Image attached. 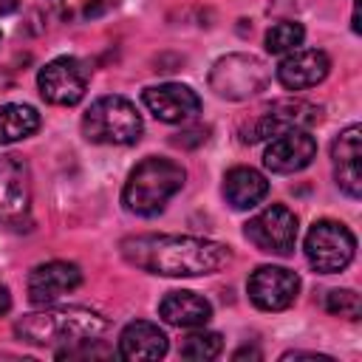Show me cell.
<instances>
[{
  "mask_svg": "<svg viewBox=\"0 0 362 362\" xmlns=\"http://www.w3.org/2000/svg\"><path fill=\"white\" fill-rule=\"evenodd\" d=\"M122 257L150 274L198 277L229 266L232 249L226 243L192 235H133L122 240Z\"/></svg>",
  "mask_w": 362,
  "mask_h": 362,
  "instance_id": "6da1fadb",
  "label": "cell"
},
{
  "mask_svg": "<svg viewBox=\"0 0 362 362\" xmlns=\"http://www.w3.org/2000/svg\"><path fill=\"white\" fill-rule=\"evenodd\" d=\"M107 331V320L90 308H45L37 314H25L14 322V334L31 345H74L82 339H96Z\"/></svg>",
  "mask_w": 362,
  "mask_h": 362,
  "instance_id": "7a4b0ae2",
  "label": "cell"
},
{
  "mask_svg": "<svg viewBox=\"0 0 362 362\" xmlns=\"http://www.w3.org/2000/svg\"><path fill=\"white\" fill-rule=\"evenodd\" d=\"M184 178H187V173L178 161L150 156L130 170L124 189H122V204L133 215L153 218L184 187Z\"/></svg>",
  "mask_w": 362,
  "mask_h": 362,
  "instance_id": "3957f363",
  "label": "cell"
},
{
  "mask_svg": "<svg viewBox=\"0 0 362 362\" xmlns=\"http://www.w3.org/2000/svg\"><path fill=\"white\" fill-rule=\"evenodd\" d=\"M141 130V113L124 96H99L82 116V136L93 144H136Z\"/></svg>",
  "mask_w": 362,
  "mask_h": 362,
  "instance_id": "277c9868",
  "label": "cell"
},
{
  "mask_svg": "<svg viewBox=\"0 0 362 362\" xmlns=\"http://www.w3.org/2000/svg\"><path fill=\"white\" fill-rule=\"evenodd\" d=\"M0 226L14 232L31 226V170L17 153L0 156Z\"/></svg>",
  "mask_w": 362,
  "mask_h": 362,
  "instance_id": "5b68a950",
  "label": "cell"
},
{
  "mask_svg": "<svg viewBox=\"0 0 362 362\" xmlns=\"http://www.w3.org/2000/svg\"><path fill=\"white\" fill-rule=\"evenodd\" d=\"M356 255L354 232L339 221H317L305 235V257L314 272L337 274L342 272Z\"/></svg>",
  "mask_w": 362,
  "mask_h": 362,
  "instance_id": "8992f818",
  "label": "cell"
},
{
  "mask_svg": "<svg viewBox=\"0 0 362 362\" xmlns=\"http://www.w3.org/2000/svg\"><path fill=\"white\" fill-rule=\"evenodd\" d=\"M322 119V107L305 99H280L272 102L263 113H257L246 130L243 141H263V139H277L291 130H308Z\"/></svg>",
  "mask_w": 362,
  "mask_h": 362,
  "instance_id": "52a82bcc",
  "label": "cell"
},
{
  "mask_svg": "<svg viewBox=\"0 0 362 362\" xmlns=\"http://www.w3.org/2000/svg\"><path fill=\"white\" fill-rule=\"evenodd\" d=\"M243 235L255 249L286 257L294 252V243H297V215L283 204H272L260 209L255 218H249V223L243 226Z\"/></svg>",
  "mask_w": 362,
  "mask_h": 362,
  "instance_id": "ba28073f",
  "label": "cell"
},
{
  "mask_svg": "<svg viewBox=\"0 0 362 362\" xmlns=\"http://www.w3.org/2000/svg\"><path fill=\"white\" fill-rule=\"evenodd\" d=\"M88 76L90 74H88L85 62H79L76 57H57L40 68L37 88L48 105L71 107V105L82 102V96L88 90Z\"/></svg>",
  "mask_w": 362,
  "mask_h": 362,
  "instance_id": "9c48e42d",
  "label": "cell"
},
{
  "mask_svg": "<svg viewBox=\"0 0 362 362\" xmlns=\"http://www.w3.org/2000/svg\"><path fill=\"white\" fill-rule=\"evenodd\" d=\"M269 82V74L257 57L249 54H229L215 62L209 74V85L223 99H246Z\"/></svg>",
  "mask_w": 362,
  "mask_h": 362,
  "instance_id": "30bf717a",
  "label": "cell"
},
{
  "mask_svg": "<svg viewBox=\"0 0 362 362\" xmlns=\"http://www.w3.org/2000/svg\"><path fill=\"white\" fill-rule=\"evenodd\" d=\"M249 300L260 311H283L297 300L300 277L283 266H257L249 274Z\"/></svg>",
  "mask_w": 362,
  "mask_h": 362,
  "instance_id": "8fae6325",
  "label": "cell"
},
{
  "mask_svg": "<svg viewBox=\"0 0 362 362\" xmlns=\"http://www.w3.org/2000/svg\"><path fill=\"white\" fill-rule=\"evenodd\" d=\"M141 102L158 122H170V124L187 122L201 110L198 93L189 85H181V82H164V85L144 88Z\"/></svg>",
  "mask_w": 362,
  "mask_h": 362,
  "instance_id": "7c38bea8",
  "label": "cell"
},
{
  "mask_svg": "<svg viewBox=\"0 0 362 362\" xmlns=\"http://www.w3.org/2000/svg\"><path fill=\"white\" fill-rule=\"evenodd\" d=\"M79 283H82V272L76 263L68 260L40 263L28 274V300L34 305H51L54 300L79 288Z\"/></svg>",
  "mask_w": 362,
  "mask_h": 362,
  "instance_id": "4fadbf2b",
  "label": "cell"
},
{
  "mask_svg": "<svg viewBox=\"0 0 362 362\" xmlns=\"http://www.w3.org/2000/svg\"><path fill=\"white\" fill-rule=\"evenodd\" d=\"M331 71V59L320 48H297L277 65V82L288 90H305L320 85Z\"/></svg>",
  "mask_w": 362,
  "mask_h": 362,
  "instance_id": "5bb4252c",
  "label": "cell"
},
{
  "mask_svg": "<svg viewBox=\"0 0 362 362\" xmlns=\"http://www.w3.org/2000/svg\"><path fill=\"white\" fill-rule=\"evenodd\" d=\"M362 127L359 124H348L331 144V161H334V178L337 187L348 195V198H359L362 195V170H359V156H362Z\"/></svg>",
  "mask_w": 362,
  "mask_h": 362,
  "instance_id": "9a60e30c",
  "label": "cell"
},
{
  "mask_svg": "<svg viewBox=\"0 0 362 362\" xmlns=\"http://www.w3.org/2000/svg\"><path fill=\"white\" fill-rule=\"evenodd\" d=\"M317 156V141L308 130H291V133H283L277 139H272V144L266 147L263 153V164L266 170L272 173H297L303 167H308Z\"/></svg>",
  "mask_w": 362,
  "mask_h": 362,
  "instance_id": "2e32d148",
  "label": "cell"
},
{
  "mask_svg": "<svg viewBox=\"0 0 362 362\" xmlns=\"http://www.w3.org/2000/svg\"><path fill=\"white\" fill-rule=\"evenodd\" d=\"M167 354V334L147 320L127 322L119 334L122 359H161Z\"/></svg>",
  "mask_w": 362,
  "mask_h": 362,
  "instance_id": "e0dca14e",
  "label": "cell"
},
{
  "mask_svg": "<svg viewBox=\"0 0 362 362\" xmlns=\"http://www.w3.org/2000/svg\"><path fill=\"white\" fill-rule=\"evenodd\" d=\"M158 314L164 322H170L175 328H201L209 322L212 305H209V300H204L195 291H170L158 303Z\"/></svg>",
  "mask_w": 362,
  "mask_h": 362,
  "instance_id": "ac0fdd59",
  "label": "cell"
},
{
  "mask_svg": "<svg viewBox=\"0 0 362 362\" xmlns=\"http://www.w3.org/2000/svg\"><path fill=\"white\" fill-rule=\"evenodd\" d=\"M269 192V181L255 167H232L223 175V198L232 209H252Z\"/></svg>",
  "mask_w": 362,
  "mask_h": 362,
  "instance_id": "d6986e66",
  "label": "cell"
},
{
  "mask_svg": "<svg viewBox=\"0 0 362 362\" xmlns=\"http://www.w3.org/2000/svg\"><path fill=\"white\" fill-rule=\"evenodd\" d=\"M40 127V113L31 105H3L0 107V144L28 139Z\"/></svg>",
  "mask_w": 362,
  "mask_h": 362,
  "instance_id": "ffe728a7",
  "label": "cell"
},
{
  "mask_svg": "<svg viewBox=\"0 0 362 362\" xmlns=\"http://www.w3.org/2000/svg\"><path fill=\"white\" fill-rule=\"evenodd\" d=\"M54 14L65 23H88L119 6V0H48Z\"/></svg>",
  "mask_w": 362,
  "mask_h": 362,
  "instance_id": "44dd1931",
  "label": "cell"
},
{
  "mask_svg": "<svg viewBox=\"0 0 362 362\" xmlns=\"http://www.w3.org/2000/svg\"><path fill=\"white\" fill-rule=\"evenodd\" d=\"M303 40H305V28H303L300 23H294V20H280V23H274V25L266 31V51L286 57V54L297 51V48L303 45Z\"/></svg>",
  "mask_w": 362,
  "mask_h": 362,
  "instance_id": "7402d4cb",
  "label": "cell"
},
{
  "mask_svg": "<svg viewBox=\"0 0 362 362\" xmlns=\"http://www.w3.org/2000/svg\"><path fill=\"white\" fill-rule=\"evenodd\" d=\"M221 348H223L221 334H215V331H192L189 337H184L178 351H181L184 359L206 362V359H215L221 354Z\"/></svg>",
  "mask_w": 362,
  "mask_h": 362,
  "instance_id": "603a6c76",
  "label": "cell"
},
{
  "mask_svg": "<svg viewBox=\"0 0 362 362\" xmlns=\"http://www.w3.org/2000/svg\"><path fill=\"white\" fill-rule=\"evenodd\" d=\"M325 311L334 317H345V320H359L362 314V300L354 288H331L325 294Z\"/></svg>",
  "mask_w": 362,
  "mask_h": 362,
  "instance_id": "cb8c5ba5",
  "label": "cell"
},
{
  "mask_svg": "<svg viewBox=\"0 0 362 362\" xmlns=\"http://www.w3.org/2000/svg\"><path fill=\"white\" fill-rule=\"evenodd\" d=\"M280 359H283V362H286V359H317V362H331V356H322V354H303V351H288V354H283Z\"/></svg>",
  "mask_w": 362,
  "mask_h": 362,
  "instance_id": "d4e9b609",
  "label": "cell"
},
{
  "mask_svg": "<svg viewBox=\"0 0 362 362\" xmlns=\"http://www.w3.org/2000/svg\"><path fill=\"white\" fill-rule=\"evenodd\" d=\"M8 308H11V294H8V288L0 283V317H3Z\"/></svg>",
  "mask_w": 362,
  "mask_h": 362,
  "instance_id": "484cf974",
  "label": "cell"
},
{
  "mask_svg": "<svg viewBox=\"0 0 362 362\" xmlns=\"http://www.w3.org/2000/svg\"><path fill=\"white\" fill-rule=\"evenodd\" d=\"M243 356H255V359H260V351H255V348H240V351L235 354V359H243Z\"/></svg>",
  "mask_w": 362,
  "mask_h": 362,
  "instance_id": "4316f807",
  "label": "cell"
},
{
  "mask_svg": "<svg viewBox=\"0 0 362 362\" xmlns=\"http://www.w3.org/2000/svg\"><path fill=\"white\" fill-rule=\"evenodd\" d=\"M17 8V0H0V14H8Z\"/></svg>",
  "mask_w": 362,
  "mask_h": 362,
  "instance_id": "83f0119b",
  "label": "cell"
}]
</instances>
